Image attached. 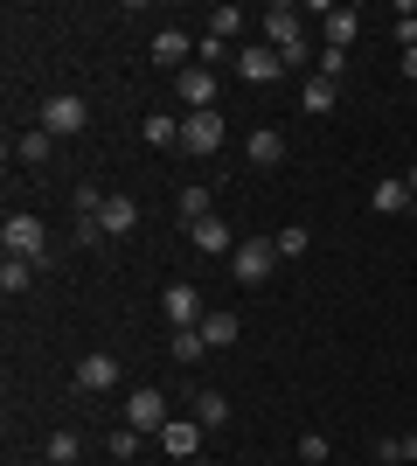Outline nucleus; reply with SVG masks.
I'll use <instances>...</instances> for the list:
<instances>
[{"label":"nucleus","mask_w":417,"mask_h":466,"mask_svg":"<svg viewBox=\"0 0 417 466\" xmlns=\"http://www.w3.org/2000/svg\"><path fill=\"white\" fill-rule=\"evenodd\" d=\"M188 244H195L202 258H223V251H230V223H223V216H209V223H195V230H188Z\"/></svg>","instance_id":"f3484780"},{"label":"nucleus","mask_w":417,"mask_h":466,"mask_svg":"<svg viewBox=\"0 0 417 466\" xmlns=\"http://www.w3.org/2000/svg\"><path fill=\"white\" fill-rule=\"evenodd\" d=\"M181 105H188V112H216V70H202V63H195V70H181Z\"/></svg>","instance_id":"9b49d317"},{"label":"nucleus","mask_w":417,"mask_h":466,"mask_svg":"<svg viewBox=\"0 0 417 466\" xmlns=\"http://www.w3.org/2000/svg\"><path fill=\"white\" fill-rule=\"evenodd\" d=\"M98 223H104V237H133L139 230V202H133V195H104Z\"/></svg>","instance_id":"f8f14e48"},{"label":"nucleus","mask_w":417,"mask_h":466,"mask_svg":"<svg viewBox=\"0 0 417 466\" xmlns=\"http://www.w3.org/2000/svg\"><path fill=\"white\" fill-rule=\"evenodd\" d=\"M403 188H411V195H417V167H411V175H403Z\"/></svg>","instance_id":"c9c22d12"},{"label":"nucleus","mask_w":417,"mask_h":466,"mask_svg":"<svg viewBox=\"0 0 417 466\" xmlns=\"http://www.w3.org/2000/svg\"><path fill=\"white\" fill-rule=\"evenodd\" d=\"M139 139H146V147H181V118L174 112H146L139 118Z\"/></svg>","instance_id":"dca6fc26"},{"label":"nucleus","mask_w":417,"mask_h":466,"mask_svg":"<svg viewBox=\"0 0 417 466\" xmlns=\"http://www.w3.org/2000/svg\"><path fill=\"white\" fill-rule=\"evenodd\" d=\"M154 439H160V446H167V460H195V452H202V439H209V431H202L195 418H167V425H160Z\"/></svg>","instance_id":"6e6552de"},{"label":"nucleus","mask_w":417,"mask_h":466,"mask_svg":"<svg viewBox=\"0 0 417 466\" xmlns=\"http://www.w3.org/2000/svg\"><path fill=\"white\" fill-rule=\"evenodd\" d=\"M264 42L285 56V70H299V63L313 56V49H306V28H299V7H272V15H264Z\"/></svg>","instance_id":"f257e3e1"},{"label":"nucleus","mask_w":417,"mask_h":466,"mask_svg":"<svg viewBox=\"0 0 417 466\" xmlns=\"http://www.w3.org/2000/svg\"><path fill=\"white\" fill-rule=\"evenodd\" d=\"M49 147H56V133H21V139H15V154L28 160V167H42V160H49Z\"/></svg>","instance_id":"393cba45"},{"label":"nucleus","mask_w":417,"mask_h":466,"mask_svg":"<svg viewBox=\"0 0 417 466\" xmlns=\"http://www.w3.org/2000/svg\"><path fill=\"white\" fill-rule=\"evenodd\" d=\"M272 244H278V258H306V251H313V237L299 230V223H293V230H278Z\"/></svg>","instance_id":"c85d7f7f"},{"label":"nucleus","mask_w":417,"mask_h":466,"mask_svg":"<svg viewBox=\"0 0 417 466\" xmlns=\"http://www.w3.org/2000/svg\"><path fill=\"white\" fill-rule=\"evenodd\" d=\"M139 446H146V431H133V425H119V431H112V460H125V466H133V460H139Z\"/></svg>","instance_id":"cd10ccee"},{"label":"nucleus","mask_w":417,"mask_h":466,"mask_svg":"<svg viewBox=\"0 0 417 466\" xmlns=\"http://www.w3.org/2000/svg\"><path fill=\"white\" fill-rule=\"evenodd\" d=\"M202 334H209V349H230V341H237V313H209Z\"/></svg>","instance_id":"a878e982"},{"label":"nucleus","mask_w":417,"mask_h":466,"mask_svg":"<svg viewBox=\"0 0 417 466\" xmlns=\"http://www.w3.org/2000/svg\"><path fill=\"white\" fill-rule=\"evenodd\" d=\"M209 216H216V195H209V188H181V223H188V230L209 223Z\"/></svg>","instance_id":"5701e85b"},{"label":"nucleus","mask_w":417,"mask_h":466,"mask_svg":"<svg viewBox=\"0 0 417 466\" xmlns=\"http://www.w3.org/2000/svg\"><path fill=\"white\" fill-rule=\"evenodd\" d=\"M320 28H327V49H348V42L362 35V15H355V7H327Z\"/></svg>","instance_id":"4468645a"},{"label":"nucleus","mask_w":417,"mask_h":466,"mask_svg":"<svg viewBox=\"0 0 417 466\" xmlns=\"http://www.w3.org/2000/svg\"><path fill=\"white\" fill-rule=\"evenodd\" d=\"M70 376H77L84 397H98V390L119 383V355H77V370H70Z\"/></svg>","instance_id":"1a4fd4ad"},{"label":"nucleus","mask_w":417,"mask_h":466,"mask_svg":"<svg viewBox=\"0 0 417 466\" xmlns=\"http://www.w3.org/2000/svg\"><path fill=\"white\" fill-rule=\"evenodd\" d=\"M35 272H42L35 258H0V292H7V299H21V292L35 286Z\"/></svg>","instance_id":"2eb2a0df"},{"label":"nucleus","mask_w":417,"mask_h":466,"mask_svg":"<svg viewBox=\"0 0 417 466\" xmlns=\"http://www.w3.org/2000/svg\"><path fill=\"white\" fill-rule=\"evenodd\" d=\"M299 105H306V112H313V118H327V112H334V105H341V84H334V77H306V91H299Z\"/></svg>","instance_id":"6ab92c4d"},{"label":"nucleus","mask_w":417,"mask_h":466,"mask_svg":"<svg viewBox=\"0 0 417 466\" xmlns=\"http://www.w3.org/2000/svg\"><path fill=\"white\" fill-rule=\"evenodd\" d=\"M243 154H251V167H278V160H285V133H278V126H258V133L243 139Z\"/></svg>","instance_id":"ddd939ff"},{"label":"nucleus","mask_w":417,"mask_h":466,"mask_svg":"<svg viewBox=\"0 0 417 466\" xmlns=\"http://www.w3.org/2000/svg\"><path fill=\"white\" fill-rule=\"evenodd\" d=\"M0 244H7V258H49V230H42V216L35 209H15L7 223H0Z\"/></svg>","instance_id":"f03ea898"},{"label":"nucleus","mask_w":417,"mask_h":466,"mask_svg":"<svg viewBox=\"0 0 417 466\" xmlns=\"http://www.w3.org/2000/svg\"><path fill=\"white\" fill-rule=\"evenodd\" d=\"M195 56H202V70H216V63L230 56V42H216V35H202V42H195Z\"/></svg>","instance_id":"2f4dec72"},{"label":"nucleus","mask_w":417,"mask_h":466,"mask_svg":"<svg viewBox=\"0 0 417 466\" xmlns=\"http://www.w3.org/2000/svg\"><path fill=\"white\" fill-rule=\"evenodd\" d=\"M237 28H243L237 7H216V15H209V35H216V42H237Z\"/></svg>","instance_id":"c756f323"},{"label":"nucleus","mask_w":417,"mask_h":466,"mask_svg":"<svg viewBox=\"0 0 417 466\" xmlns=\"http://www.w3.org/2000/svg\"><path fill=\"white\" fill-rule=\"evenodd\" d=\"M195 466H216V460H195Z\"/></svg>","instance_id":"e433bc0d"},{"label":"nucleus","mask_w":417,"mask_h":466,"mask_svg":"<svg viewBox=\"0 0 417 466\" xmlns=\"http://www.w3.org/2000/svg\"><path fill=\"white\" fill-rule=\"evenodd\" d=\"M42 452H49V460H56V466H77L84 439H77V431H49V446H42Z\"/></svg>","instance_id":"b1692460"},{"label":"nucleus","mask_w":417,"mask_h":466,"mask_svg":"<svg viewBox=\"0 0 417 466\" xmlns=\"http://www.w3.org/2000/svg\"><path fill=\"white\" fill-rule=\"evenodd\" d=\"M341 63H348V49H320V70H313V77H334L341 84Z\"/></svg>","instance_id":"473e14b6"},{"label":"nucleus","mask_w":417,"mask_h":466,"mask_svg":"<svg viewBox=\"0 0 417 466\" xmlns=\"http://www.w3.org/2000/svg\"><path fill=\"white\" fill-rule=\"evenodd\" d=\"M237 77L243 84H278L285 77V56H278L272 42H251V49H237Z\"/></svg>","instance_id":"423d86ee"},{"label":"nucleus","mask_w":417,"mask_h":466,"mask_svg":"<svg viewBox=\"0 0 417 466\" xmlns=\"http://www.w3.org/2000/svg\"><path fill=\"white\" fill-rule=\"evenodd\" d=\"M77 244H104V223H98V216H77Z\"/></svg>","instance_id":"72a5a7b5"},{"label":"nucleus","mask_w":417,"mask_h":466,"mask_svg":"<svg viewBox=\"0 0 417 466\" xmlns=\"http://www.w3.org/2000/svg\"><path fill=\"white\" fill-rule=\"evenodd\" d=\"M411 202H417V195L403 188V181H376V188H369V209H376V216H397V209H411Z\"/></svg>","instance_id":"412c9836"},{"label":"nucleus","mask_w":417,"mask_h":466,"mask_svg":"<svg viewBox=\"0 0 417 466\" xmlns=\"http://www.w3.org/2000/svg\"><path fill=\"white\" fill-rule=\"evenodd\" d=\"M91 126V105L77 91H49L42 97V133H84Z\"/></svg>","instance_id":"20e7f679"},{"label":"nucleus","mask_w":417,"mask_h":466,"mask_svg":"<svg viewBox=\"0 0 417 466\" xmlns=\"http://www.w3.org/2000/svg\"><path fill=\"white\" fill-rule=\"evenodd\" d=\"M167 355L188 370V362H202V355H209V334H202V328H174V334H167Z\"/></svg>","instance_id":"a211bd4d"},{"label":"nucleus","mask_w":417,"mask_h":466,"mask_svg":"<svg viewBox=\"0 0 417 466\" xmlns=\"http://www.w3.org/2000/svg\"><path fill=\"white\" fill-rule=\"evenodd\" d=\"M223 133H230L223 112H188V118H181V154H216Z\"/></svg>","instance_id":"39448f33"},{"label":"nucleus","mask_w":417,"mask_h":466,"mask_svg":"<svg viewBox=\"0 0 417 466\" xmlns=\"http://www.w3.org/2000/svg\"><path fill=\"white\" fill-rule=\"evenodd\" d=\"M376 460H390V466L417 460V431H403V439H376Z\"/></svg>","instance_id":"bb28decb"},{"label":"nucleus","mask_w":417,"mask_h":466,"mask_svg":"<svg viewBox=\"0 0 417 466\" xmlns=\"http://www.w3.org/2000/svg\"><path fill=\"white\" fill-rule=\"evenodd\" d=\"M327 452H334V446H327L320 431H306V439H299V460H306V466H327Z\"/></svg>","instance_id":"7c9ffc66"},{"label":"nucleus","mask_w":417,"mask_h":466,"mask_svg":"<svg viewBox=\"0 0 417 466\" xmlns=\"http://www.w3.org/2000/svg\"><path fill=\"white\" fill-rule=\"evenodd\" d=\"M272 265H278V244H272V237H243L237 251H230V279H237V286H264Z\"/></svg>","instance_id":"7ed1b4c3"},{"label":"nucleus","mask_w":417,"mask_h":466,"mask_svg":"<svg viewBox=\"0 0 417 466\" xmlns=\"http://www.w3.org/2000/svg\"><path fill=\"white\" fill-rule=\"evenodd\" d=\"M188 410H195V425H202V431H223V425H230V404H223V390H202Z\"/></svg>","instance_id":"4be33fe9"},{"label":"nucleus","mask_w":417,"mask_h":466,"mask_svg":"<svg viewBox=\"0 0 417 466\" xmlns=\"http://www.w3.org/2000/svg\"><path fill=\"white\" fill-rule=\"evenodd\" d=\"M188 56H195V42L181 35V28H160V35H154V63H167V70H174V63H188Z\"/></svg>","instance_id":"aec40b11"},{"label":"nucleus","mask_w":417,"mask_h":466,"mask_svg":"<svg viewBox=\"0 0 417 466\" xmlns=\"http://www.w3.org/2000/svg\"><path fill=\"white\" fill-rule=\"evenodd\" d=\"M403 77H411V84H417V49H403Z\"/></svg>","instance_id":"f704fd0d"},{"label":"nucleus","mask_w":417,"mask_h":466,"mask_svg":"<svg viewBox=\"0 0 417 466\" xmlns=\"http://www.w3.org/2000/svg\"><path fill=\"white\" fill-rule=\"evenodd\" d=\"M125 425L133 431H160L167 425V397H160V390H133V397H125Z\"/></svg>","instance_id":"9d476101"},{"label":"nucleus","mask_w":417,"mask_h":466,"mask_svg":"<svg viewBox=\"0 0 417 466\" xmlns=\"http://www.w3.org/2000/svg\"><path fill=\"white\" fill-rule=\"evenodd\" d=\"M160 313H167V328H202V320H209V307H202L195 286H167L160 292Z\"/></svg>","instance_id":"0eeeda50"}]
</instances>
